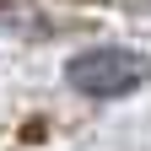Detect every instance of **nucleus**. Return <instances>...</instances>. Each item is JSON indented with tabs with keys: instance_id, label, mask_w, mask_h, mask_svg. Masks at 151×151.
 Masks as SVG:
<instances>
[{
	"instance_id": "nucleus-1",
	"label": "nucleus",
	"mask_w": 151,
	"mask_h": 151,
	"mask_svg": "<svg viewBox=\"0 0 151 151\" xmlns=\"http://www.w3.org/2000/svg\"><path fill=\"white\" fill-rule=\"evenodd\" d=\"M151 81V60L140 49H92L70 65V86L81 97H129Z\"/></svg>"
}]
</instances>
